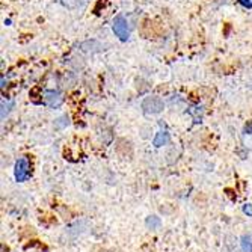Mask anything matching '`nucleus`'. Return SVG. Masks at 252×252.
<instances>
[{
    "mask_svg": "<svg viewBox=\"0 0 252 252\" xmlns=\"http://www.w3.org/2000/svg\"><path fill=\"white\" fill-rule=\"evenodd\" d=\"M45 103H47L50 107H58L62 103V97L58 91H45Z\"/></svg>",
    "mask_w": 252,
    "mask_h": 252,
    "instance_id": "obj_4",
    "label": "nucleus"
},
{
    "mask_svg": "<svg viewBox=\"0 0 252 252\" xmlns=\"http://www.w3.org/2000/svg\"><path fill=\"white\" fill-rule=\"evenodd\" d=\"M14 175L17 181H26L31 175V165H29V160L26 157H21L17 160L15 163V169H14Z\"/></svg>",
    "mask_w": 252,
    "mask_h": 252,
    "instance_id": "obj_2",
    "label": "nucleus"
},
{
    "mask_svg": "<svg viewBox=\"0 0 252 252\" xmlns=\"http://www.w3.org/2000/svg\"><path fill=\"white\" fill-rule=\"evenodd\" d=\"M237 2H239L243 8H246V9H252V0H237Z\"/></svg>",
    "mask_w": 252,
    "mask_h": 252,
    "instance_id": "obj_8",
    "label": "nucleus"
},
{
    "mask_svg": "<svg viewBox=\"0 0 252 252\" xmlns=\"http://www.w3.org/2000/svg\"><path fill=\"white\" fill-rule=\"evenodd\" d=\"M242 249H243V252H252V243L248 237L242 239Z\"/></svg>",
    "mask_w": 252,
    "mask_h": 252,
    "instance_id": "obj_6",
    "label": "nucleus"
},
{
    "mask_svg": "<svg viewBox=\"0 0 252 252\" xmlns=\"http://www.w3.org/2000/svg\"><path fill=\"white\" fill-rule=\"evenodd\" d=\"M165 104L158 97H147L142 103V109L147 115H157L163 110Z\"/></svg>",
    "mask_w": 252,
    "mask_h": 252,
    "instance_id": "obj_3",
    "label": "nucleus"
},
{
    "mask_svg": "<svg viewBox=\"0 0 252 252\" xmlns=\"http://www.w3.org/2000/svg\"><path fill=\"white\" fill-rule=\"evenodd\" d=\"M245 131H246L248 134H252V121H249V123L245 126Z\"/></svg>",
    "mask_w": 252,
    "mask_h": 252,
    "instance_id": "obj_10",
    "label": "nucleus"
},
{
    "mask_svg": "<svg viewBox=\"0 0 252 252\" xmlns=\"http://www.w3.org/2000/svg\"><path fill=\"white\" fill-rule=\"evenodd\" d=\"M158 223H160V220H158L156 216H153V218H150V219L147 220V226L151 228V230H153V228H156V226H158Z\"/></svg>",
    "mask_w": 252,
    "mask_h": 252,
    "instance_id": "obj_7",
    "label": "nucleus"
},
{
    "mask_svg": "<svg viewBox=\"0 0 252 252\" xmlns=\"http://www.w3.org/2000/svg\"><path fill=\"white\" fill-rule=\"evenodd\" d=\"M243 212H245L246 215L252 216V205H251V204H246L245 207H243Z\"/></svg>",
    "mask_w": 252,
    "mask_h": 252,
    "instance_id": "obj_9",
    "label": "nucleus"
},
{
    "mask_svg": "<svg viewBox=\"0 0 252 252\" xmlns=\"http://www.w3.org/2000/svg\"><path fill=\"white\" fill-rule=\"evenodd\" d=\"M112 31L118 36L120 41L126 42L130 38V31H128V21L123 14H118L112 21Z\"/></svg>",
    "mask_w": 252,
    "mask_h": 252,
    "instance_id": "obj_1",
    "label": "nucleus"
},
{
    "mask_svg": "<svg viewBox=\"0 0 252 252\" xmlns=\"http://www.w3.org/2000/svg\"><path fill=\"white\" fill-rule=\"evenodd\" d=\"M168 142H169V133L168 131H158L156 139H154V145L162 147V145H166Z\"/></svg>",
    "mask_w": 252,
    "mask_h": 252,
    "instance_id": "obj_5",
    "label": "nucleus"
}]
</instances>
